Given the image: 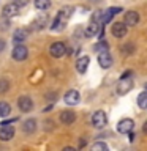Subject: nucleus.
<instances>
[{
  "label": "nucleus",
  "mask_w": 147,
  "mask_h": 151,
  "mask_svg": "<svg viewBox=\"0 0 147 151\" xmlns=\"http://www.w3.org/2000/svg\"><path fill=\"white\" fill-rule=\"evenodd\" d=\"M71 13H73V8L66 6V8H62L59 14H57V17L54 19V22H52L51 25V30L52 32H57V30H62V28L65 27V24L68 22V19L71 16Z\"/></svg>",
  "instance_id": "1"
},
{
  "label": "nucleus",
  "mask_w": 147,
  "mask_h": 151,
  "mask_svg": "<svg viewBox=\"0 0 147 151\" xmlns=\"http://www.w3.org/2000/svg\"><path fill=\"white\" fill-rule=\"evenodd\" d=\"M106 123H108V116L103 110H97L92 115V124H93V127H97V129H103V127L106 126Z\"/></svg>",
  "instance_id": "2"
},
{
  "label": "nucleus",
  "mask_w": 147,
  "mask_h": 151,
  "mask_svg": "<svg viewBox=\"0 0 147 151\" xmlns=\"http://www.w3.org/2000/svg\"><path fill=\"white\" fill-rule=\"evenodd\" d=\"M49 54L54 57V58H60V57H63L66 54V46L62 41L52 42L51 47H49Z\"/></svg>",
  "instance_id": "3"
},
{
  "label": "nucleus",
  "mask_w": 147,
  "mask_h": 151,
  "mask_svg": "<svg viewBox=\"0 0 147 151\" xmlns=\"http://www.w3.org/2000/svg\"><path fill=\"white\" fill-rule=\"evenodd\" d=\"M27 55H28V49L25 46H22L21 42H17L13 49V58L17 60V61H24L27 58Z\"/></svg>",
  "instance_id": "4"
},
{
  "label": "nucleus",
  "mask_w": 147,
  "mask_h": 151,
  "mask_svg": "<svg viewBox=\"0 0 147 151\" xmlns=\"http://www.w3.org/2000/svg\"><path fill=\"white\" fill-rule=\"evenodd\" d=\"M131 88H133V79H131V76H130V77L120 79V82L117 83V93L119 94H127Z\"/></svg>",
  "instance_id": "5"
},
{
  "label": "nucleus",
  "mask_w": 147,
  "mask_h": 151,
  "mask_svg": "<svg viewBox=\"0 0 147 151\" xmlns=\"http://www.w3.org/2000/svg\"><path fill=\"white\" fill-rule=\"evenodd\" d=\"M135 129V121L131 120V118H123V120L119 121L117 124V131L120 132V134H128L130 131Z\"/></svg>",
  "instance_id": "6"
},
{
  "label": "nucleus",
  "mask_w": 147,
  "mask_h": 151,
  "mask_svg": "<svg viewBox=\"0 0 147 151\" xmlns=\"http://www.w3.org/2000/svg\"><path fill=\"white\" fill-rule=\"evenodd\" d=\"M19 13H21V8H19L14 2H11V3H8V5L3 6V17H7V19L17 16Z\"/></svg>",
  "instance_id": "7"
},
{
  "label": "nucleus",
  "mask_w": 147,
  "mask_h": 151,
  "mask_svg": "<svg viewBox=\"0 0 147 151\" xmlns=\"http://www.w3.org/2000/svg\"><path fill=\"white\" fill-rule=\"evenodd\" d=\"M17 107H19V110H21V112L27 113V112H30L33 109V101L28 96H21L17 99Z\"/></svg>",
  "instance_id": "8"
},
{
  "label": "nucleus",
  "mask_w": 147,
  "mask_h": 151,
  "mask_svg": "<svg viewBox=\"0 0 147 151\" xmlns=\"http://www.w3.org/2000/svg\"><path fill=\"white\" fill-rule=\"evenodd\" d=\"M13 137H14V127L11 124H2V127H0V140L8 142Z\"/></svg>",
  "instance_id": "9"
},
{
  "label": "nucleus",
  "mask_w": 147,
  "mask_h": 151,
  "mask_svg": "<svg viewBox=\"0 0 147 151\" xmlns=\"http://www.w3.org/2000/svg\"><path fill=\"white\" fill-rule=\"evenodd\" d=\"M98 63L101 68H109V66L112 65V57L109 55V50L98 52Z\"/></svg>",
  "instance_id": "10"
},
{
  "label": "nucleus",
  "mask_w": 147,
  "mask_h": 151,
  "mask_svg": "<svg viewBox=\"0 0 147 151\" xmlns=\"http://www.w3.org/2000/svg\"><path fill=\"white\" fill-rule=\"evenodd\" d=\"M138 22H139V14L136 11L125 13V21H123V24H125L127 27H135V25H138Z\"/></svg>",
  "instance_id": "11"
},
{
  "label": "nucleus",
  "mask_w": 147,
  "mask_h": 151,
  "mask_svg": "<svg viewBox=\"0 0 147 151\" xmlns=\"http://www.w3.org/2000/svg\"><path fill=\"white\" fill-rule=\"evenodd\" d=\"M63 101L68 104V106H76V104L79 102V93L76 91V90H70V91L65 93Z\"/></svg>",
  "instance_id": "12"
},
{
  "label": "nucleus",
  "mask_w": 147,
  "mask_h": 151,
  "mask_svg": "<svg viewBox=\"0 0 147 151\" xmlns=\"http://www.w3.org/2000/svg\"><path fill=\"white\" fill-rule=\"evenodd\" d=\"M111 33L116 38H123L127 35V25H125V24H122V22H116L112 25V28H111Z\"/></svg>",
  "instance_id": "13"
},
{
  "label": "nucleus",
  "mask_w": 147,
  "mask_h": 151,
  "mask_svg": "<svg viewBox=\"0 0 147 151\" xmlns=\"http://www.w3.org/2000/svg\"><path fill=\"white\" fill-rule=\"evenodd\" d=\"M89 63H90V58H89L87 55L79 57L78 61H76V69H78V73L84 74L85 71H87V68H89Z\"/></svg>",
  "instance_id": "14"
},
{
  "label": "nucleus",
  "mask_w": 147,
  "mask_h": 151,
  "mask_svg": "<svg viewBox=\"0 0 147 151\" xmlns=\"http://www.w3.org/2000/svg\"><path fill=\"white\" fill-rule=\"evenodd\" d=\"M28 33H30V30L28 28H17L16 32H14V35H13V40L14 42H22V41H25L27 38H28Z\"/></svg>",
  "instance_id": "15"
},
{
  "label": "nucleus",
  "mask_w": 147,
  "mask_h": 151,
  "mask_svg": "<svg viewBox=\"0 0 147 151\" xmlns=\"http://www.w3.org/2000/svg\"><path fill=\"white\" fill-rule=\"evenodd\" d=\"M74 120H76V113L73 110H63L60 113V121L63 124H71V123H74Z\"/></svg>",
  "instance_id": "16"
},
{
  "label": "nucleus",
  "mask_w": 147,
  "mask_h": 151,
  "mask_svg": "<svg viewBox=\"0 0 147 151\" xmlns=\"http://www.w3.org/2000/svg\"><path fill=\"white\" fill-rule=\"evenodd\" d=\"M100 24L97 22V21H92L89 24V27L85 28V32H84V35L87 36V38H90V36H97V33L100 32Z\"/></svg>",
  "instance_id": "17"
},
{
  "label": "nucleus",
  "mask_w": 147,
  "mask_h": 151,
  "mask_svg": "<svg viewBox=\"0 0 147 151\" xmlns=\"http://www.w3.org/2000/svg\"><path fill=\"white\" fill-rule=\"evenodd\" d=\"M46 24H47V14H41L40 17H36L32 22V30H41Z\"/></svg>",
  "instance_id": "18"
},
{
  "label": "nucleus",
  "mask_w": 147,
  "mask_h": 151,
  "mask_svg": "<svg viewBox=\"0 0 147 151\" xmlns=\"http://www.w3.org/2000/svg\"><path fill=\"white\" fill-rule=\"evenodd\" d=\"M22 129L25 134H33L36 129V120H33V118H28V120L24 121V124H22Z\"/></svg>",
  "instance_id": "19"
},
{
  "label": "nucleus",
  "mask_w": 147,
  "mask_h": 151,
  "mask_svg": "<svg viewBox=\"0 0 147 151\" xmlns=\"http://www.w3.org/2000/svg\"><path fill=\"white\" fill-rule=\"evenodd\" d=\"M35 8L41 9V11H46V9L51 8V0H35Z\"/></svg>",
  "instance_id": "20"
},
{
  "label": "nucleus",
  "mask_w": 147,
  "mask_h": 151,
  "mask_svg": "<svg viewBox=\"0 0 147 151\" xmlns=\"http://www.w3.org/2000/svg\"><path fill=\"white\" fill-rule=\"evenodd\" d=\"M9 113H11V106L5 101H0V116L5 118V116H8Z\"/></svg>",
  "instance_id": "21"
},
{
  "label": "nucleus",
  "mask_w": 147,
  "mask_h": 151,
  "mask_svg": "<svg viewBox=\"0 0 147 151\" xmlns=\"http://www.w3.org/2000/svg\"><path fill=\"white\" fill-rule=\"evenodd\" d=\"M138 106H139L141 109L147 107V91H142L139 96H138Z\"/></svg>",
  "instance_id": "22"
},
{
  "label": "nucleus",
  "mask_w": 147,
  "mask_h": 151,
  "mask_svg": "<svg viewBox=\"0 0 147 151\" xmlns=\"http://www.w3.org/2000/svg\"><path fill=\"white\" fill-rule=\"evenodd\" d=\"M92 150L93 151H106L108 150V145L103 143V142H97V143L92 145Z\"/></svg>",
  "instance_id": "23"
},
{
  "label": "nucleus",
  "mask_w": 147,
  "mask_h": 151,
  "mask_svg": "<svg viewBox=\"0 0 147 151\" xmlns=\"http://www.w3.org/2000/svg\"><path fill=\"white\" fill-rule=\"evenodd\" d=\"M8 90H9V82L5 80V79H0V94L7 93Z\"/></svg>",
  "instance_id": "24"
},
{
  "label": "nucleus",
  "mask_w": 147,
  "mask_h": 151,
  "mask_svg": "<svg viewBox=\"0 0 147 151\" xmlns=\"http://www.w3.org/2000/svg\"><path fill=\"white\" fill-rule=\"evenodd\" d=\"M101 50H109V44L106 41H100L97 46H95V52H101Z\"/></svg>",
  "instance_id": "25"
},
{
  "label": "nucleus",
  "mask_w": 147,
  "mask_h": 151,
  "mask_svg": "<svg viewBox=\"0 0 147 151\" xmlns=\"http://www.w3.org/2000/svg\"><path fill=\"white\" fill-rule=\"evenodd\" d=\"M14 3H16L19 8H22V6H25V5L28 3V0H14Z\"/></svg>",
  "instance_id": "26"
},
{
  "label": "nucleus",
  "mask_w": 147,
  "mask_h": 151,
  "mask_svg": "<svg viewBox=\"0 0 147 151\" xmlns=\"http://www.w3.org/2000/svg\"><path fill=\"white\" fill-rule=\"evenodd\" d=\"M130 76H131V71H125V73L122 74V77H120V79H123V77H130Z\"/></svg>",
  "instance_id": "27"
},
{
  "label": "nucleus",
  "mask_w": 147,
  "mask_h": 151,
  "mask_svg": "<svg viewBox=\"0 0 147 151\" xmlns=\"http://www.w3.org/2000/svg\"><path fill=\"white\" fill-rule=\"evenodd\" d=\"M5 50V41L3 40H0V52Z\"/></svg>",
  "instance_id": "28"
}]
</instances>
